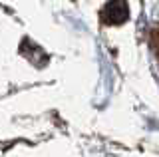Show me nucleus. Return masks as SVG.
I'll list each match as a JSON object with an SVG mask.
<instances>
[{
  "mask_svg": "<svg viewBox=\"0 0 159 157\" xmlns=\"http://www.w3.org/2000/svg\"><path fill=\"white\" fill-rule=\"evenodd\" d=\"M127 4L123 0H111L103 8V22L106 24H121L127 20Z\"/></svg>",
  "mask_w": 159,
  "mask_h": 157,
  "instance_id": "nucleus-1",
  "label": "nucleus"
}]
</instances>
